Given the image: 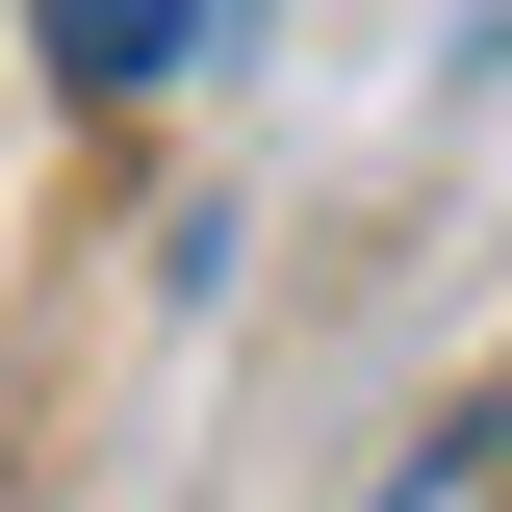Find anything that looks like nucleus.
<instances>
[{"instance_id":"f257e3e1","label":"nucleus","mask_w":512,"mask_h":512,"mask_svg":"<svg viewBox=\"0 0 512 512\" xmlns=\"http://www.w3.org/2000/svg\"><path fill=\"white\" fill-rule=\"evenodd\" d=\"M205 26H231V0H52V77H77V103H154Z\"/></svg>"},{"instance_id":"f03ea898","label":"nucleus","mask_w":512,"mask_h":512,"mask_svg":"<svg viewBox=\"0 0 512 512\" xmlns=\"http://www.w3.org/2000/svg\"><path fill=\"white\" fill-rule=\"evenodd\" d=\"M384 512H512V410H461V436L410 461V487H384Z\"/></svg>"}]
</instances>
